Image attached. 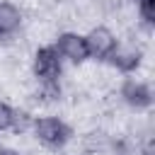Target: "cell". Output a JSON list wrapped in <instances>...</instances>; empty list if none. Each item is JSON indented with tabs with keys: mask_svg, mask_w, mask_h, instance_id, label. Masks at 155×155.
I'll use <instances>...</instances> for the list:
<instances>
[{
	"mask_svg": "<svg viewBox=\"0 0 155 155\" xmlns=\"http://www.w3.org/2000/svg\"><path fill=\"white\" fill-rule=\"evenodd\" d=\"M36 140H41L44 145L48 148H63L68 140H70V128L63 119L58 116H41V119H34V126H31Z\"/></svg>",
	"mask_w": 155,
	"mask_h": 155,
	"instance_id": "6da1fadb",
	"label": "cell"
},
{
	"mask_svg": "<svg viewBox=\"0 0 155 155\" xmlns=\"http://www.w3.org/2000/svg\"><path fill=\"white\" fill-rule=\"evenodd\" d=\"M31 70L39 82H58V78L63 73V58L56 51V46H41L34 53Z\"/></svg>",
	"mask_w": 155,
	"mask_h": 155,
	"instance_id": "7a4b0ae2",
	"label": "cell"
},
{
	"mask_svg": "<svg viewBox=\"0 0 155 155\" xmlns=\"http://www.w3.org/2000/svg\"><path fill=\"white\" fill-rule=\"evenodd\" d=\"M116 34L109 27H92L85 34V44H87V53L94 61H107L116 46Z\"/></svg>",
	"mask_w": 155,
	"mask_h": 155,
	"instance_id": "3957f363",
	"label": "cell"
},
{
	"mask_svg": "<svg viewBox=\"0 0 155 155\" xmlns=\"http://www.w3.org/2000/svg\"><path fill=\"white\" fill-rule=\"evenodd\" d=\"M53 46H56V51L61 53L63 61H70L75 65H80V63H85L90 58L85 36L78 34V31H63V34H58V39H56Z\"/></svg>",
	"mask_w": 155,
	"mask_h": 155,
	"instance_id": "277c9868",
	"label": "cell"
},
{
	"mask_svg": "<svg viewBox=\"0 0 155 155\" xmlns=\"http://www.w3.org/2000/svg\"><path fill=\"white\" fill-rule=\"evenodd\" d=\"M119 73H133L143 61V48L136 41H116L111 56L107 58Z\"/></svg>",
	"mask_w": 155,
	"mask_h": 155,
	"instance_id": "5b68a950",
	"label": "cell"
},
{
	"mask_svg": "<svg viewBox=\"0 0 155 155\" xmlns=\"http://www.w3.org/2000/svg\"><path fill=\"white\" fill-rule=\"evenodd\" d=\"M119 94L133 109H145V107L153 104V90H150V85L145 80H138V78H126L124 85H121V90H119Z\"/></svg>",
	"mask_w": 155,
	"mask_h": 155,
	"instance_id": "8992f818",
	"label": "cell"
},
{
	"mask_svg": "<svg viewBox=\"0 0 155 155\" xmlns=\"http://www.w3.org/2000/svg\"><path fill=\"white\" fill-rule=\"evenodd\" d=\"M22 27V12L17 5L0 0V36H12Z\"/></svg>",
	"mask_w": 155,
	"mask_h": 155,
	"instance_id": "52a82bcc",
	"label": "cell"
},
{
	"mask_svg": "<svg viewBox=\"0 0 155 155\" xmlns=\"http://www.w3.org/2000/svg\"><path fill=\"white\" fill-rule=\"evenodd\" d=\"M34 126V116L29 111H19V109H12V131L15 133H27L29 128Z\"/></svg>",
	"mask_w": 155,
	"mask_h": 155,
	"instance_id": "ba28073f",
	"label": "cell"
},
{
	"mask_svg": "<svg viewBox=\"0 0 155 155\" xmlns=\"http://www.w3.org/2000/svg\"><path fill=\"white\" fill-rule=\"evenodd\" d=\"M36 94L41 102H58L61 99V82H39Z\"/></svg>",
	"mask_w": 155,
	"mask_h": 155,
	"instance_id": "9c48e42d",
	"label": "cell"
},
{
	"mask_svg": "<svg viewBox=\"0 0 155 155\" xmlns=\"http://www.w3.org/2000/svg\"><path fill=\"white\" fill-rule=\"evenodd\" d=\"M136 10H138V17L143 19V24L153 27V22H155V0H136Z\"/></svg>",
	"mask_w": 155,
	"mask_h": 155,
	"instance_id": "30bf717a",
	"label": "cell"
},
{
	"mask_svg": "<svg viewBox=\"0 0 155 155\" xmlns=\"http://www.w3.org/2000/svg\"><path fill=\"white\" fill-rule=\"evenodd\" d=\"M12 126V107L0 102V131H7Z\"/></svg>",
	"mask_w": 155,
	"mask_h": 155,
	"instance_id": "8fae6325",
	"label": "cell"
},
{
	"mask_svg": "<svg viewBox=\"0 0 155 155\" xmlns=\"http://www.w3.org/2000/svg\"><path fill=\"white\" fill-rule=\"evenodd\" d=\"M0 155H22V153L15 148H0Z\"/></svg>",
	"mask_w": 155,
	"mask_h": 155,
	"instance_id": "7c38bea8",
	"label": "cell"
}]
</instances>
